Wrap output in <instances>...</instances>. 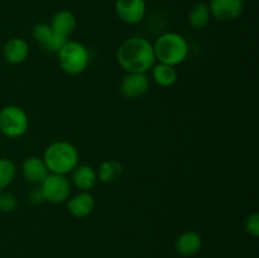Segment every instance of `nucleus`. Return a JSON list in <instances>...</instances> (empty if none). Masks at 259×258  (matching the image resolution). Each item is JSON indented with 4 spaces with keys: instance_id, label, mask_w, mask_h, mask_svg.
I'll use <instances>...</instances> for the list:
<instances>
[{
    "instance_id": "obj_1",
    "label": "nucleus",
    "mask_w": 259,
    "mask_h": 258,
    "mask_svg": "<svg viewBox=\"0 0 259 258\" xmlns=\"http://www.w3.org/2000/svg\"><path fill=\"white\" fill-rule=\"evenodd\" d=\"M116 58L121 67L129 73H146L154 66L153 46L142 37H133L120 45Z\"/></svg>"
},
{
    "instance_id": "obj_2",
    "label": "nucleus",
    "mask_w": 259,
    "mask_h": 258,
    "mask_svg": "<svg viewBox=\"0 0 259 258\" xmlns=\"http://www.w3.org/2000/svg\"><path fill=\"white\" fill-rule=\"evenodd\" d=\"M48 171L56 175H65L75 169L78 162L77 149L71 143L58 141L51 144L43 157Z\"/></svg>"
},
{
    "instance_id": "obj_3",
    "label": "nucleus",
    "mask_w": 259,
    "mask_h": 258,
    "mask_svg": "<svg viewBox=\"0 0 259 258\" xmlns=\"http://www.w3.org/2000/svg\"><path fill=\"white\" fill-rule=\"evenodd\" d=\"M154 56L161 63L176 66L184 62L189 55V45L177 33H164L153 46Z\"/></svg>"
},
{
    "instance_id": "obj_4",
    "label": "nucleus",
    "mask_w": 259,
    "mask_h": 258,
    "mask_svg": "<svg viewBox=\"0 0 259 258\" xmlns=\"http://www.w3.org/2000/svg\"><path fill=\"white\" fill-rule=\"evenodd\" d=\"M57 55L61 68L70 75H78L83 72L89 65L88 50L78 42L67 40Z\"/></svg>"
},
{
    "instance_id": "obj_5",
    "label": "nucleus",
    "mask_w": 259,
    "mask_h": 258,
    "mask_svg": "<svg viewBox=\"0 0 259 258\" xmlns=\"http://www.w3.org/2000/svg\"><path fill=\"white\" fill-rule=\"evenodd\" d=\"M28 115L17 105H8L0 110V132L9 138H18L27 132Z\"/></svg>"
},
{
    "instance_id": "obj_6",
    "label": "nucleus",
    "mask_w": 259,
    "mask_h": 258,
    "mask_svg": "<svg viewBox=\"0 0 259 258\" xmlns=\"http://www.w3.org/2000/svg\"><path fill=\"white\" fill-rule=\"evenodd\" d=\"M45 199L52 204H61L68 199L71 194V185L63 175L51 174L40 184Z\"/></svg>"
},
{
    "instance_id": "obj_7",
    "label": "nucleus",
    "mask_w": 259,
    "mask_h": 258,
    "mask_svg": "<svg viewBox=\"0 0 259 258\" xmlns=\"http://www.w3.org/2000/svg\"><path fill=\"white\" fill-rule=\"evenodd\" d=\"M115 12L119 19L126 24H137L143 20L147 5L144 0H116Z\"/></svg>"
},
{
    "instance_id": "obj_8",
    "label": "nucleus",
    "mask_w": 259,
    "mask_h": 258,
    "mask_svg": "<svg viewBox=\"0 0 259 258\" xmlns=\"http://www.w3.org/2000/svg\"><path fill=\"white\" fill-rule=\"evenodd\" d=\"M210 14L223 22H230L240 17L244 9L243 0H210Z\"/></svg>"
},
{
    "instance_id": "obj_9",
    "label": "nucleus",
    "mask_w": 259,
    "mask_h": 258,
    "mask_svg": "<svg viewBox=\"0 0 259 258\" xmlns=\"http://www.w3.org/2000/svg\"><path fill=\"white\" fill-rule=\"evenodd\" d=\"M149 80L146 73H129L123 78L120 85L121 94L126 99H137L147 93Z\"/></svg>"
},
{
    "instance_id": "obj_10",
    "label": "nucleus",
    "mask_w": 259,
    "mask_h": 258,
    "mask_svg": "<svg viewBox=\"0 0 259 258\" xmlns=\"http://www.w3.org/2000/svg\"><path fill=\"white\" fill-rule=\"evenodd\" d=\"M29 48L28 43L22 38H12L8 40L3 48V56L5 61H8L12 65H18L27 60Z\"/></svg>"
},
{
    "instance_id": "obj_11",
    "label": "nucleus",
    "mask_w": 259,
    "mask_h": 258,
    "mask_svg": "<svg viewBox=\"0 0 259 258\" xmlns=\"http://www.w3.org/2000/svg\"><path fill=\"white\" fill-rule=\"evenodd\" d=\"M23 176L33 184H42L43 180L50 175L45 161L38 157H29L22 164Z\"/></svg>"
},
{
    "instance_id": "obj_12",
    "label": "nucleus",
    "mask_w": 259,
    "mask_h": 258,
    "mask_svg": "<svg viewBox=\"0 0 259 258\" xmlns=\"http://www.w3.org/2000/svg\"><path fill=\"white\" fill-rule=\"evenodd\" d=\"M95 200L88 191H82L68 200L67 207L71 215L76 218H85L94 210Z\"/></svg>"
},
{
    "instance_id": "obj_13",
    "label": "nucleus",
    "mask_w": 259,
    "mask_h": 258,
    "mask_svg": "<svg viewBox=\"0 0 259 258\" xmlns=\"http://www.w3.org/2000/svg\"><path fill=\"white\" fill-rule=\"evenodd\" d=\"M50 27L55 34L67 38L76 28L75 15L68 10H61L52 18Z\"/></svg>"
},
{
    "instance_id": "obj_14",
    "label": "nucleus",
    "mask_w": 259,
    "mask_h": 258,
    "mask_svg": "<svg viewBox=\"0 0 259 258\" xmlns=\"http://www.w3.org/2000/svg\"><path fill=\"white\" fill-rule=\"evenodd\" d=\"M201 237L195 232L182 233L176 240V248L179 250V253L182 255H186V257L196 254L201 249Z\"/></svg>"
},
{
    "instance_id": "obj_15",
    "label": "nucleus",
    "mask_w": 259,
    "mask_h": 258,
    "mask_svg": "<svg viewBox=\"0 0 259 258\" xmlns=\"http://www.w3.org/2000/svg\"><path fill=\"white\" fill-rule=\"evenodd\" d=\"M72 181L77 189L82 190V191H88V190L93 189L95 186L96 181H98V175H96L95 169L90 166L75 167Z\"/></svg>"
},
{
    "instance_id": "obj_16",
    "label": "nucleus",
    "mask_w": 259,
    "mask_h": 258,
    "mask_svg": "<svg viewBox=\"0 0 259 258\" xmlns=\"http://www.w3.org/2000/svg\"><path fill=\"white\" fill-rule=\"evenodd\" d=\"M211 14H210L209 5L205 3H199L191 9L189 14V23L195 29H201L209 24V20Z\"/></svg>"
},
{
    "instance_id": "obj_17",
    "label": "nucleus",
    "mask_w": 259,
    "mask_h": 258,
    "mask_svg": "<svg viewBox=\"0 0 259 258\" xmlns=\"http://www.w3.org/2000/svg\"><path fill=\"white\" fill-rule=\"evenodd\" d=\"M153 78L158 85L172 86L177 80V71L175 66L161 63L153 66Z\"/></svg>"
},
{
    "instance_id": "obj_18",
    "label": "nucleus",
    "mask_w": 259,
    "mask_h": 258,
    "mask_svg": "<svg viewBox=\"0 0 259 258\" xmlns=\"http://www.w3.org/2000/svg\"><path fill=\"white\" fill-rule=\"evenodd\" d=\"M123 172V167L119 162L116 161H106L104 163L100 164L98 171V179L101 182H105V184H110L114 182Z\"/></svg>"
},
{
    "instance_id": "obj_19",
    "label": "nucleus",
    "mask_w": 259,
    "mask_h": 258,
    "mask_svg": "<svg viewBox=\"0 0 259 258\" xmlns=\"http://www.w3.org/2000/svg\"><path fill=\"white\" fill-rule=\"evenodd\" d=\"M15 176V166L10 159L0 158V191L12 184Z\"/></svg>"
},
{
    "instance_id": "obj_20",
    "label": "nucleus",
    "mask_w": 259,
    "mask_h": 258,
    "mask_svg": "<svg viewBox=\"0 0 259 258\" xmlns=\"http://www.w3.org/2000/svg\"><path fill=\"white\" fill-rule=\"evenodd\" d=\"M52 34H53L52 29H51L50 25L46 24V23H39V24L33 27V30H32L33 38H34L35 42H38L40 46H43V47L50 42V39L52 38Z\"/></svg>"
},
{
    "instance_id": "obj_21",
    "label": "nucleus",
    "mask_w": 259,
    "mask_h": 258,
    "mask_svg": "<svg viewBox=\"0 0 259 258\" xmlns=\"http://www.w3.org/2000/svg\"><path fill=\"white\" fill-rule=\"evenodd\" d=\"M18 201L17 197L10 192L0 191V211L3 212H10L17 207Z\"/></svg>"
},
{
    "instance_id": "obj_22",
    "label": "nucleus",
    "mask_w": 259,
    "mask_h": 258,
    "mask_svg": "<svg viewBox=\"0 0 259 258\" xmlns=\"http://www.w3.org/2000/svg\"><path fill=\"white\" fill-rule=\"evenodd\" d=\"M67 42V38L65 37H61V35H57L53 33L52 38L50 39V42L45 46V50H47L48 52H52V53H58L60 52L61 48L65 46V43Z\"/></svg>"
},
{
    "instance_id": "obj_23",
    "label": "nucleus",
    "mask_w": 259,
    "mask_h": 258,
    "mask_svg": "<svg viewBox=\"0 0 259 258\" xmlns=\"http://www.w3.org/2000/svg\"><path fill=\"white\" fill-rule=\"evenodd\" d=\"M245 230L253 237L259 235V215L257 212H253L245 219Z\"/></svg>"
},
{
    "instance_id": "obj_24",
    "label": "nucleus",
    "mask_w": 259,
    "mask_h": 258,
    "mask_svg": "<svg viewBox=\"0 0 259 258\" xmlns=\"http://www.w3.org/2000/svg\"><path fill=\"white\" fill-rule=\"evenodd\" d=\"M29 197V202L33 205H40L46 201L45 195H43L40 187H35V189H32V191L28 195Z\"/></svg>"
}]
</instances>
